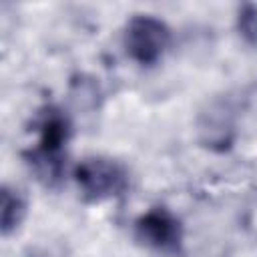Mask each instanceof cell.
Here are the masks:
<instances>
[{
  "instance_id": "6da1fadb",
  "label": "cell",
  "mask_w": 257,
  "mask_h": 257,
  "mask_svg": "<svg viewBox=\"0 0 257 257\" xmlns=\"http://www.w3.org/2000/svg\"><path fill=\"white\" fill-rule=\"evenodd\" d=\"M32 128L36 141L22 151V159L36 181L44 187H58L66 175V149L72 137L70 116L56 104H44L36 112Z\"/></svg>"
},
{
  "instance_id": "7a4b0ae2",
  "label": "cell",
  "mask_w": 257,
  "mask_h": 257,
  "mask_svg": "<svg viewBox=\"0 0 257 257\" xmlns=\"http://www.w3.org/2000/svg\"><path fill=\"white\" fill-rule=\"evenodd\" d=\"M72 181L86 203H104L126 193L128 169L112 157H84L74 165Z\"/></svg>"
},
{
  "instance_id": "3957f363",
  "label": "cell",
  "mask_w": 257,
  "mask_h": 257,
  "mask_svg": "<svg viewBox=\"0 0 257 257\" xmlns=\"http://www.w3.org/2000/svg\"><path fill=\"white\" fill-rule=\"evenodd\" d=\"M173 44V30L169 24L147 12L133 14L122 28L124 54L139 66L149 68L159 64Z\"/></svg>"
},
{
  "instance_id": "277c9868",
  "label": "cell",
  "mask_w": 257,
  "mask_h": 257,
  "mask_svg": "<svg viewBox=\"0 0 257 257\" xmlns=\"http://www.w3.org/2000/svg\"><path fill=\"white\" fill-rule=\"evenodd\" d=\"M133 235L141 247L161 257H181L185 229L181 219L167 207L157 205L143 211L133 223Z\"/></svg>"
},
{
  "instance_id": "5b68a950",
  "label": "cell",
  "mask_w": 257,
  "mask_h": 257,
  "mask_svg": "<svg viewBox=\"0 0 257 257\" xmlns=\"http://www.w3.org/2000/svg\"><path fill=\"white\" fill-rule=\"evenodd\" d=\"M199 143L213 151L225 153L235 145L237 139V112L229 98H213L197 116Z\"/></svg>"
},
{
  "instance_id": "8992f818",
  "label": "cell",
  "mask_w": 257,
  "mask_h": 257,
  "mask_svg": "<svg viewBox=\"0 0 257 257\" xmlns=\"http://www.w3.org/2000/svg\"><path fill=\"white\" fill-rule=\"evenodd\" d=\"M28 217V197L12 185H2L0 191V231L4 237L16 233Z\"/></svg>"
},
{
  "instance_id": "52a82bcc",
  "label": "cell",
  "mask_w": 257,
  "mask_h": 257,
  "mask_svg": "<svg viewBox=\"0 0 257 257\" xmlns=\"http://www.w3.org/2000/svg\"><path fill=\"white\" fill-rule=\"evenodd\" d=\"M235 30L247 46L257 48V4L255 2H243L237 6Z\"/></svg>"
}]
</instances>
